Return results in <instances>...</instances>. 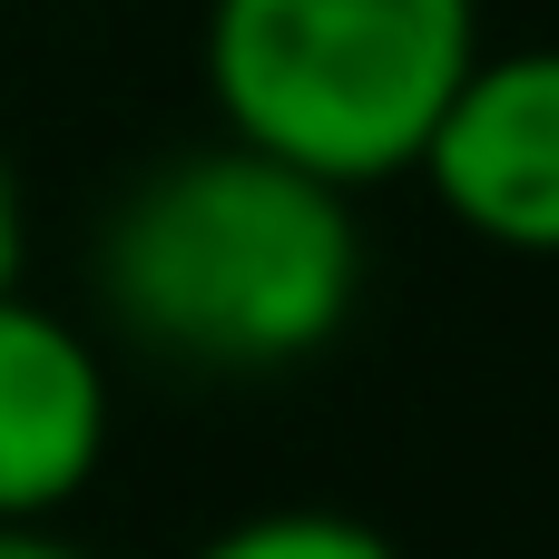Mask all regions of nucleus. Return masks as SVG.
Returning <instances> with one entry per match:
<instances>
[{
  "mask_svg": "<svg viewBox=\"0 0 559 559\" xmlns=\"http://www.w3.org/2000/svg\"><path fill=\"white\" fill-rule=\"evenodd\" d=\"M88 285L128 354L197 383H265L354 324L364 226L354 197L216 138L157 157L98 216Z\"/></svg>",
  "mask_w": 559,
  "mask_h": 559,
  "instance_id": "1",
  "label": "nucleus"
},
{
  "mask_svg": "<svg viewBox=\"0 0 559 559\" xmlns=\"http://www.w3.org/2000/svg\"><path fill=\"white\" fill-rule=\"evenodd\" d=\"M216 128L334 197L423 167L481 59V0H206Z\"/></svg>",
  "mask_w": 559,
  "mask_h": 559,
  "instance_id": "2",
  "label": "nucleus"
},
{
  "mask_svg": "<svg viewBox=\"0 0 559 559\" xmlns=\"http://www.w3.org/2000/svg\"><path fill=\"white\" fill-rule=\"evenodd\" d=\"M413 177L472 246L559 265V39L481 49L452 108L432 118Z\"/></svg>",
  "mask_w": 559,
  "mask_h": 559,
  "instance_id": "3",
  "label": "nucleus"
},
{
  "mask_svg": "<svg viewBox=\"0 0 559 559\" xmlns=\"http://www.w3.org/2000/svg\"><path fill=\"white\" fill-rule=\"evenodd\" d=\"M118 393L108 354L79 314L39 295H0V531H59L69 501L108 472Z\"/></svg>",
  "mask_w": 559,
  "mask_h": 559,
  "instance_id": "4",
  "label": "nucleus"
},
{
  "mask_svg": "<svg viewBox=\"0 0 559 559\" xmlns=\"http://www.w3.org/2000/svg\"><path fill=\"white\" fill-rule=\"evenodd\" d=\"M187 559H403L373 521L354 511H314V501H285V511H246L226 521L216 540H197Z\"/></svg>",
  "mask_w": 559,
  "mask_h": 559,
  "instance_id": "5",
  "label": "nucleus"
},
{
  "mask_svg": "<svg viewBox=\"0 0 559 559\" xmlns=\"http://www.w3.org/2000/svg\"><path fill=\"white\" fill-rule=\"evenodd\" d=\"M20 246H29V197H20V167L0 147V295L20 285Z\"/></svg>",
  "mask_w": 559,
  "mask_h": 559,
  "instance_id": "6",
  "label": "nucleus"
},
{
  "mask_svg": "<svg viewBox=\"0 0 559 559\" xmlns=\"http://www.w3.org/2000/svg\"><path fill=\"white\" fill-rule=\"evenodd\" d=\"M0 559H98V550H79L69 531H0Z\"/></svg>",
  "mask_w": 559,
  "mask_h": 559,
  "instance_id": "7",
  "label": "nucleus"
}]
</instances>
